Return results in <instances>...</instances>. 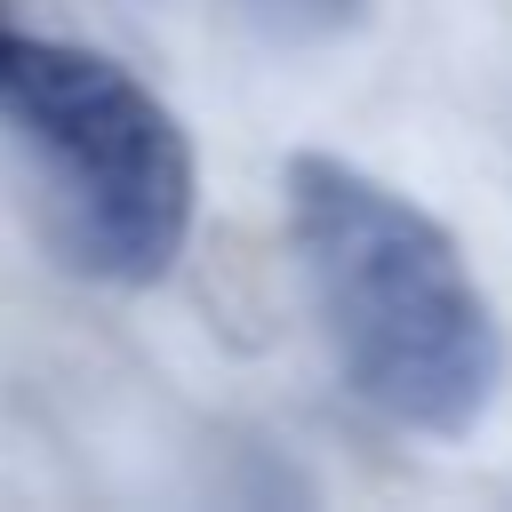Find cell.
Masks as SVG:
<instances>
[{
    "instance_id": "3957f363",
    "label": "cell",
    "mask_w": 512,
    "mask_h": 512,
    "mask_svg": "<svg viewBox=\"0 0 512 512\" xmlns=\"http://www.w3.org/2000/svg\"><path fill=\"white\" fill-rule=\"evenodd\" d=\"M8 32H16V16H8V0H0V48H8Z\"/></svg>"
},
{
    "instance_id": "6da1fadb",
    "label": "cell",
    "mask_w": 512,
    "mask_h": 512,
    "mask_svg": "<svg viewBox=\"0 0 512 512\" xmlns=\"http://www.w3.org/2000/svg\"><path fill=\"white\" fill-rule=\"evenodd\" d=\"M280 192L296 280L344 392L400 432L464 440L496 408L504 328L456 232L336 152H296Z\"/></svg>"
},
{
    "instance_id": "7a4b0ae2",
    "label": "cell",
    "mask_w": 512,
    "mask_h": 512,
    "mask_svg": "<svg viewBox=\"0 0 512 512\" xmlns=\"http://www.w3.org/2000/svg\"><path fill=\"white\" fill-rule=\"evenodd\" d=\"M0 120L40 160L48 232L72 272L112 288H152L192 240L200 168L176 112L112 56L8 32L0 48Z\"/></svg>"
}]
</instances>
